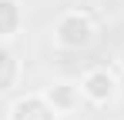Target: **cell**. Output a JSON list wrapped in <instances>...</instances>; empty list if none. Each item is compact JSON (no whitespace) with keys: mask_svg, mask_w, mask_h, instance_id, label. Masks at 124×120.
I'll list each match as a JSON object with an SVG mask.
<instances>
[{"mask_svg":"<svg viewBox=\"0 0 124 120\" xmlns=\"http://www.w3.org/2000/svg\"><path fill=\"white\" fill-rule=\"evenodd\" d=\"M87 37H91V27H87L81 17H70V20L61 23V40H64V43L77 47V43H87Z\"/></svg>","mask_w":124,"mask_h":120,"instance_id":"1","label":"cell"},{"mask_svg":"<svg viewBox=\"0 0 124 120\" xmlns=\"http://www.w3.org/2000/svg\"><path fill=\"white\" fill-rule=\"evenodd\" d=\"M111 87H114V83H111L107 73H94V77L87 80V93H91L94 100H104L107 93H111Z\"/></svg>","mask_w":124,"mask_h":120,"instance_id":"2","label":"cell"},{"mask_svg":"<svg viewBox=\"0 0 124 120\" xmlns=\"http://www.w3.org/2000/svg\"><path fill=\"white\" fill-rule=\"evenodd\" d=\"M3 10H7V30H10V27H14V3L7 0V3H3Z\"/></svg>","mask_w":124,"mask_h":120,"instance_id":"3","label":"cell"}]
</instances>
